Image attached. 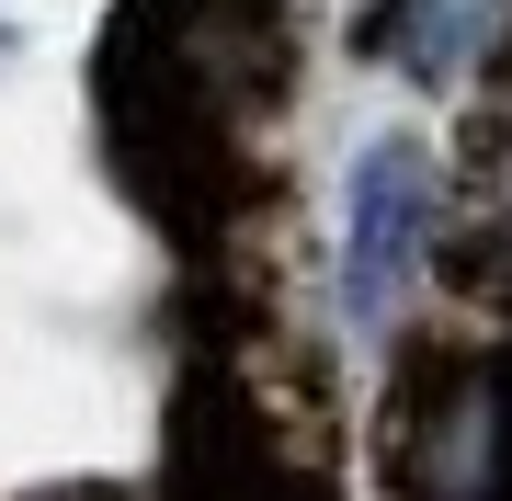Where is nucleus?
Wrapping results in <instances>:
<instances>
[{
  "instance_id": "f257e3e1",
  "label": "nucleus",
  "mask_w": 512,
  "mask_h": 501,
  "mask_svg": "<svg viewBox=\"0 0 512 501\" xmlns=\"http://www.w3.org/2000/svg\"><path fill=\"white\" fill-rule=\"evenodd\" d=\"M421 240H433V160H421L410 137H376V149L353 160V194H342V308L365 319V331L399 308Z\"/></svg>"
},
{
  "instance_id": "f03ea898",
  "label": "nucleus",
  "mask_w": 512,
  "mask_h": 501,
  "mask_svg": "<svg viewBox=\"0 0 512 501\" xmlns=\"http://www.w3.org/2000/svg\"><path fill=\"white\" fill-rule=\"evenodd\" d=\"M501 467H512V388L501 376H456L410 456V501H501Z\"/></svg>"
},
{
  "instance_id": "7ed1b4c3",
  "label": "nucleus",
  "mask_w": 512,
  "mask_h": 501,
  "mask_svg": "<svg viewBox=\"0 0 512 501\" xmlns=\"http://www.w3.org/2000/svg\"><path fill=\"white\" fill-rule=\"evenodd\" d=\"M490 35H501V0H387L376 12V46L399 57L421 92H456L478 57H490Z\"/></svg>"
}]
</instances>
